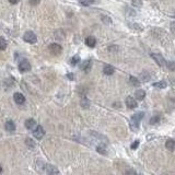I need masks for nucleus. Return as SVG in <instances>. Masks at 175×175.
<instances>
[{"label":"nucleus","mask_w":175,"mask_h":175,"mask_svg":"<svg viewBox=\"0 0 175 175\" xmlns=\"http://www.w3.org/2000/svg\"><path fill=\"white\" fill-rule=\"evenodd\" d=\"M144 112H138L131 116V119H130V128H131V130L138 131L139 125H140V121L144 118Z\"/></svg>","instance_id":"nucleus-1"},{"label":"nucleus","mask_w":175,"mask_h":175,"mask_svg":"<svg viewBox=\"0 0 175 175\" xmlns=\"http://www.w3.org/2000/svg\"><path fill=\"white\" fill-rule=\"evenodd\" d=\"M23 40H25L26 43L34 44V43L37 42V37H36V35L32 31H27V32L24 33V35H23Z\"/></svg>","instance_id":"nucleus-2"},{"label":"nucleus","mask_w":175,"mask_h":175,"mask_svg":"<svg viewBox=\"0 0 175 175\" xmlns=\"http://www.w3.org/2000/svg\"><path fill=\"white\" fill-rule=\"evenodd\" d=\"M50 52L52 53L53 55H60L61 54V52H63V47L59 45V44H57V43H53V44H50Z\"/></svg>","instance_id":"nucleus-3"},{"label":"nucleus","mask_w":175,"mask_h":175,"mask_svg":"<svg viewBox=\"0 0 175 175\" xmlns=\"http://www.w3.org/2000/svg\"><path fill=\"white\" fill-rule=\"evenodd\" d=\"M19 70L21 72H26L31 70V63H29V60L24 59L21 63H19Z\"/></svg>","instance_id":"nucleus-4"},{"label":"nucleus","mask_w":175,"mask_h":175,"mask_svg":"<svg viewBox=\"0 0 175 175\" xmlns=\"http://www.w3.org/2000/svg\"><path fill=\"white\" fill-rule=\"evenodd\" d=\"M151 57L154 59V61H155V63H157L159 66H161V67H163V66H166L165 59L162 57V55H160V54H151Z\"/></svg>","instance_id":"nucleus-5"},{"label":"nucleus","mask_w":175,"mask_h":175,"mask_svg":"<svg viewBox=\"0 0 175 175\" xmlns=\"http://www.w3.org/2000/svg\"><path fill=\"white\" fill-rule=\"evenodd\" d=\"M44 135H45V130H44V128L42 126H37L34 129V131H33V136L35 138H37V139H42L44 137Z\"/></svg>","instance_id":"nucleus-6"},{"label":"nucleus","mask_w":175,"mask_h":175,"mask_svg":"<svg viewBox=\"0 0 175 175\" xmlns=\"http://www.w3.org/2000/svg\"><path fill=\"white\" fill-rule=\"evenodd\" d=\"M46 172H47V175H60L58 169L52 164L46 165Z\"/></svg>","instance_id":"nucleus-7"},{"label":"nucleus","mask_w":175,"mask_h":175,"mask_svg":"<svg viewBox=\"0 0 175 175\" xmlns=\"http://www.w3.org/2000/svg\"><path fill=\"white\" fill-rule=\"evenodd\" d=\"M126 106L128 108H136L138 106V103H137L136 99L131 98V96H128V98L126 99Z\"/></svg>","instance_id":"nucleus-8"},{"label":"nucleus","mask_w":175,"mask_h":175,"mask_svg":"<svg viewBox=\"0 0 175 175\" xmlns=\"http://www.w3.org/2000/svg\"><path fill=\"white\" fill-rule=\"evenodd\" d=\"M13 99H14V102H15L17 104H19V105H22V104H24V102H25V98H24V95H23L22 93H19V92L14 93Z\"/></svg>","instance_id":"nucleus-9"},{"label":"nucleus","mask_w":175,"mask_h":175,"mask_svg":"<svg viewBox=\"0 0 175 175\" xmlns=\"http://www.w3.org/2000/svg\"><path fill=\"white\" fill-rule=\"evenodd\" d=\"M25 127H26L27 129H30V130H32V129H35V127H36V121L33 119V118H29V119H26L25 121Z\"/></svg>","instance_id":"nucleus-10"},{"label":"nucleus","mask_w":175,"mask_h":175,"mask_svg":"<svg viewBox=\"0 0 175 175\" xmlns=\"http://www.w3.org/2000/svg\"><path fill=\"white\" fill-rule=\"evenodd\" d=\"M85 44L89 46V47H94L96 44V40H95L93 36H88L85 38Z\"/></svg>","instance_id":"nucleus-11"},{"label":"nucleus","mask_w":175,"mask_h":175,"mask_svg":"<svg viewBox=\"0 0 175 175\" xmlns=\"http://www.w3.org/2000/svg\"><path fill=\"white\" fill-rule=\"evenodd\" d=\"M165 147L169 151H175V141L174 140H172V139L166 140Z\"/></svg>","instance_id":"nucleus-12"},{"label":"nucleus","mask_w":175,"mask_h":175,"mask_svg":"<svg viewBox=\"0 0 175 175\" xmlns=\"http://www.w3.org/2000/svg\"><path fill=\"white\" fill-rule=\"evenodd\" d=\"M114 71H115V69H114V67H113V66H111V65H106V66L104 67V69H103V72L105 73V75H107V76H111V75H113V73H114Z\"/></svg>","instance_id":"nucleus-13"},{"label":"nucleus","mask_w":175,"mask_h":175,"mask_svg":"<svg viewBox=\"0 0 175 175\" xmlns=\"http://www.w3.org/2000/svg\"><path fill=\"white\" fill-rule=\"evenodd\" d=\"M153 86H154V88H158V89H165L166 86H167V83H166V81L161 80V81L155 82V83H153Z\"/></svg>","instance_id":"nucleus-14"},{"label":"nucleus","mask_w":175,"mask_h":175,"mask_svg":"<svg viewBox=\"0 0 175 175\" xmlns=\"http://www.w3.org/2000/svg\"><path fill=\"white\" fill-rule=\"evenodd\" d=\"M5 128H6V130H8V131L11 132V131H14V130H15V125H14L13 121H7V123H6Z\"/></svg>","instance_id":"nucleus-15"},{"label":"nucleus","mask_w":175,"mask_h":175,"mask_svg":"<svg viewBox=\"0 0 175 175\" xmlns=\"http://www.w3.org/2000/svg\"><path fill=\"white\" fill-rule=\"evenodd\" d=\"M135 95H136V99H138V100H144V96H146V92H144V90H137L136 91V93H135Z\"/></svg>","instance_id":"nucleus-16"},{"label":"nucleus","mask_w":175,"mask_h":175,"mask_svg":"<svg viewBox=\"0 0 175 175\" xmlns=\"http://www.w3.org/2000/svg\"><path fill=\"white\" fill-rule=\"evenodd\" d=\"M81 68H82V70H84L85 72L90 71V69H91V60H85Z\"/></svg>","instance_id":"nucleus-17"},{"label":"nucleus","mask_w":175,"mask_h":175,"mask_svg":"<svg viewBox=\"0 0 175 175\" xmlns=\"http://www.w3.org/2000/svg\"><path fill=\"white\" fill-rule=\"evenodd\" d=\"M129 81H130V83L134 85V86H139L140 85V81L138 80L136 77H130Z\"/></svg>","instance_id":"nucleus-18"},{"label":"nucleus","mask_w":175,"mask_h":175,"mask_svg":"<svg viewBox=\"0 0 175 175\" xmlns=\"http://www.w3.org/2000/svg\"><path fill=\"white\" fill-rule=\"evenodd\" d=\"M160 119H161V116H160V115H154V116L150 119V124H151V125H155V124H158V123L160 121Z\"/></svg>","instance_id":"nucleus-19"},{"label":"nucleus","mask_w":175,"mask_h":175,"mask_svg":"<svg viewBox=\"0 0 175 175\" xmlns=\"http://www.w3.org/2000/svg\"><path fill=\"white\" fill-rule=\"evenodd\" d=\"M79 63H80V56H79V55H76V56H73L71 58L72 66H76V65H78Z\"/></svg>","instance_id":"nucleus-20"},{"label":"nucleus","mask_w":175,"mask_h":175,"mask_svg":"<svg viewBox=\"0 0 175 175\" xmlns=\"http://www.w3.org/2000/svg\"><path fill=\"white\" fill-rule=\"evenodd\" d=\"M7 48V42L3 37H0V50H5Z\"/></svg>","instance_id":"nucleus-21"},{"label":"nucleus","mask_w":175,"mask_h":175,"mask_svg":"<svg viewBox=\"0 0 175 175\" xmlns=\"http://www.w3.org/2000/svg\"><path fill=\"white\" fill-rule=\"evenodd\" d=\"M89 105H90V102L88 101V99L83 98V99L81 100V106H82L83 108H88L89 107Z\"/></svg>","instance_id":"nucleus-22"},{"label":"nucleus","mask_w":175,"mask_h":175,"mask_svg":"<svg viewBox=\"0 0 175 175\" xmlns=\"http://www.w3.org/2000/svg\"><path fill=\"white\" fill-rule=\"evenodd\" d=\"M96 150H98V152L101 153V154H106V149H105V147L102 146V144L98 146V147H96Z\"/></svg>","instance_id":"nucleus-23"},{"label":"nucleus","mask_w":175,"mask_h":175,"mask_svg":"<svg viewBox=\"0 0 175 175\" xmlns=\"http://www.w3.org/2000/svg\"><path fill=\"white\" fill-rule=\"evenodd\" d=\"M166 67L169 68L170 70H172V71H174L175 70V63L174 61H169V63H166Z\"/></svg>","instance_id":"nucleus-24"},{"label":"nucleus","mask_w":175,"mask_h":175,"mask_svg":"<svg viewBox=\"0 0 175 175\" xmlns=\"http://www.w3.org/2000/svg\"><path fill=\"white\" fill-rule=\"evenodd\" d=\"M25 141H26V144L30 147V148H34V147H35V144H34V141H33L31 138H26Z\"/></svg>","instance_id":"nucleus-25"},{"label":"nucleus","mask_w":175,"mask_h":175,"mask_svg":"<svg viewBox=\"0 0 175 175\" xmlns=\"http://www.w3.org/2000/svg\"><path fill=\"white\" fill-rule=\"evenodd\" d=\"M94 0H80V3L82 6H90L91 3H93Z\"/></svg>","instance_id":"nucleus-26"},{"label":"nucleus","mask_w":175,"mask_h":175,"mask_svg":"<svg viewBox=\"0 0 175 175\" xmlns=\"http://www.w3.org/2000/svg\"><path fill=\"white\" fill-rule=\"evenodd\" d=\"M139 144H140L139 140H136V141H134V144L130 146V148L132 149V150H135V149L138 148V146H139Z\"/></svg>","instance_id":"nucleus-27"},{"label":"nucleus","mask_w":175,"mask_h":175,"mask_svg":"<svg viewBox=\"0 0 175 175\" xmlns=\"http://www.w3.org/2000/svg\"><path fill=\"white\" fill-rule=\"evenodd\" d=\"M40 2V0H30V3L32 6H37Z\"/></svg>","instance_id":"nucleus-28"},{"label":"nucleus","mask_w":175,"mask_h":175,"mask_svg":"<svg viewBox=\"0 0 175 175\" xmlns=\"http://www.w3.org/2000/svg\"><path fill=\"white\" fill-rule=\"evenodd\" d=\"M171 30L173 33H175V22H172L171 23Z\"/></svg>","instance_id":"nucleus-29"},{"label":"nucleus","mask_w":175,"mask_h":175,"mask_svg":"<svg viewBox=\"0 0 175 175\" xmlns=\"http://www.w3.org/2000/svg\"><path fill=\"white\" fill-rule=\"evenodd\" d=\"M20 0H9L10 3H12V5H15V3H18Z\"/></svg>","instance_id":"nucleus-30"},{"label":"nucleus","mask_w":175,"mask_h":175,"mask_svg":"<svg viewBox=\"0 0 175 175\" xmlns=\"http://www.w3.org/2000/svg\"><path fill=\"white\" fill-rule=\"evenodd\" d=\"M67 77L69 78V79H70V80H73V76H72V73H68Z\"/></svg>","instance_id":"nucleus-31"},{"label":"nucleus","mask_w":175,"mask_h":175,"mask_svg":"<svg viewBox=\"0 0 175 175\" xmlns=\"http://www.w3.org/2000/svg\"><path fill=\"white\" fill-rule=\"evenodd\" d=\"M2 172V167H1V165H0V173Z\"/></svg>","instance_id":"nucleus-32"},{"label":"nucleus","mask_w":175,"mask_h":175,"mask_svg":"<svg viewBox=\"0 0 175 175\" xmlns=\"http://www.w3.org/2000/svg\"><path fill=\"white\" fill-rule=\"evenodd\" d=\"M137 175H142V174H137Z\"/></svg>","instance_id":"nucleus-33"},{"label":"nucleus","mask_w":175,"mask_h":175,"mask_svg":"<svg viewBox=\"0 0 175 175\" xmlns=\"http://www.w3.org/2000/svg\"><path fill=\"white\" fill-rule=\"evenodd\" d=\"M174 18H175V13H174Z\"/></svg>","instance_id":"nucleus-34"}]
</instances>
